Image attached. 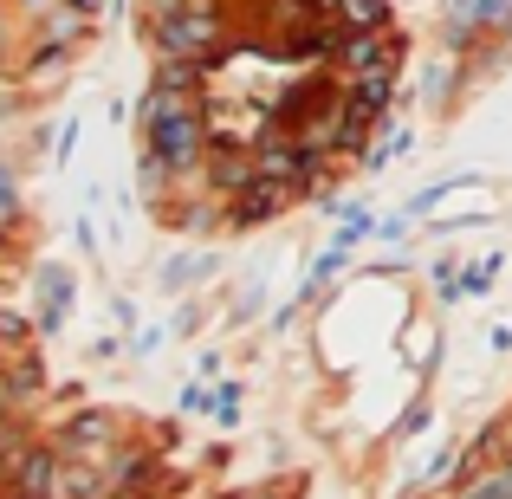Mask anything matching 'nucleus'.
<instances>
[{"mask_svg":"<svg viewBox=\"0 0 512 499\" xmlns=\"http://www.w3.org/2000/svg\"><path fill=\"white\" fill-rule=\"evenodd\" d=\"M163 46L175 52V59L208 52L214 46V13L208 7H175V13H163Z\"/></svg>","mask_w":512,"mask_h":499,"instance_id":"f257e3e1","label":"nucleus"},{"mask_svg":"<svg viewBox=\"0 0 512 499\" xmlns=\"http://www.w3.org/2000/svg\"><path fill=\"white\" fill-rule=\"evenodd\" d=\"M344 20L350 26H376V20H383V7H376V0H344Z\"/></svg>","mask_w":512,"mask_h":499,"instance_id":"f03ea898","label":"nucleus"}]
</instances>
